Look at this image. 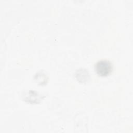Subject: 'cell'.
Segmentation results:
<instances>
[{
    "label": "cell",
    "instance_id": "1",
    "mask_svg": "<svg viewBox=\"0 0 133 133\" xmlns=\"http://www.w3.org/2000/svg\"><path fill=\"white\" fill-rule=\"evenodd\" d=\"M96 73L100 76L106 77L110 75L113 70L112 63L107 59H101L98 61L94 65Z\"/></svg>",
    "mask_w": 133,
    "mask_h": 133
},
{
    "label": "cell",
    "instance_id": "2",
    "mask_svg": "<svg viewBox=\"0 0 133 133\" xmlns=\"http://www.w3.org/2000/svg\"><path fill=\"white\" fill-rule=\"evenodd\" d=\"M76 79L81 83H85L89 79V74L88 70L85 69H80L75 73Z\"/></svg>",
    "mask_w": 133,
    "mask_h": 133
}]
</instances>
